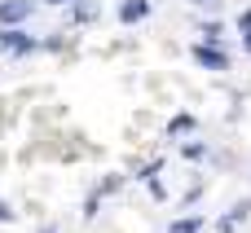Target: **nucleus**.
I'll return each instance as SVG.
<instances>
[{"instance_id": "f257e3e1", "label": "nucleus", "mask_w": 251, "mask_h": 233, "mask_svg": "<svg viewBox=\"0 0 251 233\" xmlns=\"http://www.w3.org/2000/svg\"><path fill=\"white\" fill-rule=\"evenodd\" d=\"M0 44H4L9 53H31V48H35V40H31V35H22V31H4V35H0Z\"/></svg>"}, {"instance_id": "f03ea898", "label": "nucleus", "mask_w": 251, "mask_h": 233, "mask_svg": "<svg viewBox=\"0 0 251 233\" xmlns=\"http://www.w3.org/2000/svg\"><path fill=\"white\" fill-rule=\"evenodd\" d=\"M194 57H199L203 66H212V70H225V66H229V57H225V53H216V48H207V44H199V48H194Z\"/></svg>"}, {"instance_id": "7ed1b4c3", "label": "nucleus", "mask_w": 251, "mask_h": 233, "mask_svg": "<svg viewBox=\"0 0 251 233\" xmlns=\"http://www.w3.org/2000/svg\"><path fill=\"white\" fill-rule=\"evenodd\" d=\"M31 13V0H9V4H0V22H18V18H26Z\"/></svg>"}, {"instance_id": "20e7f679", "label": "nucleus", "mask_w": 251, "mask_h": 233, "mask_svg": "<svg viewBox=\"0 0 251 233\" xmlns=\"http://www.w3.org/2000/svg\"><path fill=\"white\" fill-rule=\"evenodd\" d=\"M146 13H150L146 0H128V4H124V22H137V18H146Z\"/></svg>"}, {"instance_id": "39448f33", "label": "nucleus", "mask_w": 251, "mask_h": 233, "mask_svg": "<svg viewBox=\"0 0 251 233\" xmlns=\"http://www.w3.org/2000/svg\"><path fill=\"white\" fill-rule=\"evenodd\" d=\"M93 13H97V4H93V0H84V4H75V13H71V22H88Z\"/></svg>"}, {"instance_id": "423d86ee", "label": "nucleus", "mask_w": 251, "mask_h": 233, "mask_svg": "<svg viewBox=\"0 0 251 233\" xmlns=\"http://www.w3.org/2000/svg\"><path fill=\"white\" fill-rule=\"evenodd\" d=\"M203 229V220H199V216H194V220H176V225H172V233H199Z\"/></svg>"}, {"instance_id": "0eeeda50", "label": "nucleus", "mask_w": 251, "mask_h": 233, "mask_svg": "<svg viewBox=\"0 0 251 233\" xmlns=\"http://www.w3.org/2000/svg\"><path fill=\"white\" fill-rule=\"evenodd\" d=\"M190 128H194V119H190V115H181V119L172 123V132H190Z\"/></svg>"}, {"instance_id": "6e6552de", "label": "nucleus", "mask_w": 251, "mask_h": 233, "mask_svg": "<svg viewBox=\"0 0 251 233\" xmlns=\"http://www.w3.org/2000/svg\"><path fill=\"white\" fill-rule=\"evenodd\" d=\"M0 220H13V211H9V207H4V203H0Z\"/></svg>"}, {"instance_id": "1a4fd4ad", "label": "nucleus", "mask_w": 251, "mask_h": 233, "mask_svg": "<svg viewBox=\"0 0 251 233\" xmlns=\"http://www.w3.org/2000/svg\"><path fill=\"white\" fill-rule=\"evenodd\" d=\"M49 4H71V0H49Z\"/></svg>"}, {"instance_id": "9d476101", "label": "nucleus", "mask_w": 251, "mask_h": 233, "mask_svg": "<svg viewBox=\"0 0 251 233\" xmlns=\"http://www.w3.org/2000/svg\"><path fill=\"white\" fill-rule=\"evenodd\" d=\"M194 4H216V0H194Z\"/></svg>"}, {"instance_id": "9b49d317", "label": "nucleus", "mask_w": 251, "mask_h": 233, "mask_svg": "<svg viewBox=\"0 0 251 233\" xmlns=\"http://www.w3.org/2000/svg\"><path fill=\"white\" fill-rule=\"evenodd\" d=\"M247 48H251V31H247Z\"/></svg>"}, {"instance_id": "f8f14e48", "label": "nucleus", "mask_w": 251, "mask_h": 233, "mask_svg": "<svg viewBox=\"0 0 251 233\" xmlns=\"http://www.w3.org/2000/svg\"><path fill=\"white\" fill-rule=\"evenodd\" d=\"M44 233H53V229H44Z\"/></svg>"}]
</instances>
